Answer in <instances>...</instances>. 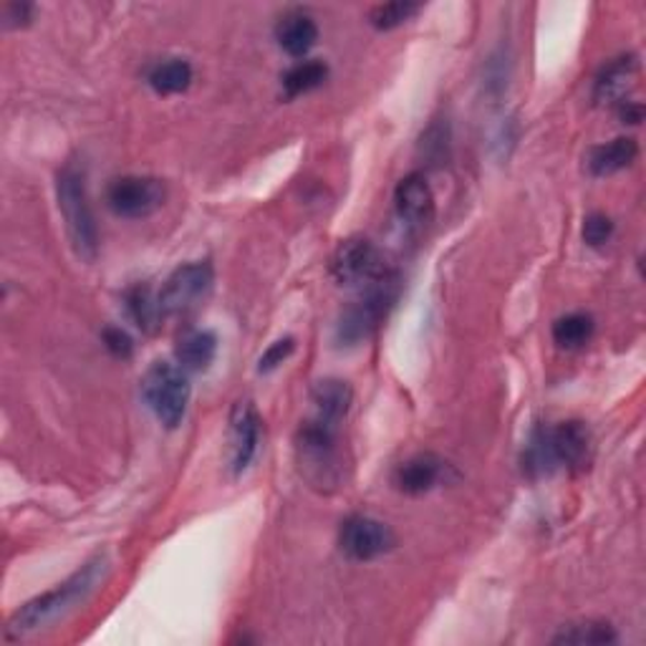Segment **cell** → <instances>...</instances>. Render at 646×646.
I'll list each match as a JSON object with an SVG mask.
<instances>
[{
  "label": "cell",
  "instance_id": "ba28073f",
  "mask_svg": "<svg viewBox=\"0 0 646 646\" xmlns=\"http://www.w3.org/2000/svg\"><path fill=\"white\" fill-rule=\"evenodd\" d=\"M107 205L119 218L140 220L165 205V185L155 177L126 175L107 187Z\"/></svg>",
  "mask_w": 646,
  "mask_h": 646
},
{
  "label": "cell",
  "instance_id": "6da1fadb",
  "mask_svg": "<svg viewBox=\"0 0 646 646\" xmlns=\"http://www.w3.org/2000/svg\"><path fill=\"white\" fill-rule=\"evenodd\" d=\"M104 571L107 558H93L81 568V571H76L69 581H64L62 586H56L54 591H46L44 597H36L25 603L23 609H19L11 616V622H8L5 639H21V636L36 632V628L46 626L48 622H54V619L64 616L66 611H71L76 603H81L93 589H97Z\"/></svg>",
  "mask_w": 646,
  "mask_h": 646
},
{
  "label": "cell",
  "instance_id": "9c48e42d",
  "mask_svg": "<svg viewBox=\"0 0 646 646\" xmlns=\"http://www.w3.org/2000/svg\"><path fill=\"white\" fill-rule=\"evenodd\" d=\"M338 546L352 560H374L397 546V535L387 523L369 515H352L338 531Z\"/></svg>",
  "mask_w": 646,
  "mask_h": 646
},
{
  "label": "cell",
  "instance_id": "9a60e30c",
  "mask_svg": "<svg viewBox=\"0 0 646 646\" xmlns=\"http://www.w3.org/2000/svg\"><path fill=\"white\" fill-rule=\"evenodd\" d=\"M311 404L316 420L338 427L348 410H352L354 392L342 379H321L311 392Z\"/></svg>",
  "mask_w": 646,
  "mask_h": 646
},
{
  "label": "cell",
  "instance_id": "5bb4252c",
  "mask_svg": "<svg viewBox=\"0 0 646 646\" xmlns=\"http://www.w3.org/2000/svg\"><path fill=\"white\" fill-rule=\"evenodd\" d=\"M276 41L288 56L303 58L319 41V25L309 11H288L278 19Z\"/></svg>",
  "mask_w": 646,
  "mask_h": 646
},
{
  "label": "cell",
  "instance_id": "d6986e66",
  "mask_svg": "<svg viewBox=\"0 0 646 646\" xmlns=\"http://www.w3.org/2000/svg\"><path fill=\"white\" fill-rule=\"evenodd\" d=\"M124 305H126V313H130V319L137 323L144 334H157L165 313H162L159 296L152 293L149 286L140 283L130 288V291L124 293Z\"/></svg>",
  "mask_w": 646,
  "mask_h": 646
},
{
  "label": "cell",
  "instance_id": "8992f818",
  "mask_svg": "<svg viewBox=\"0 0 646 646\" xmlns=\"http://www.w3.org/2000/svg\"><path fill=\"white\" fill-rule=\"evenodd\" d=\"M331 278L346 288H367L389 274L385 255L367 237H348L331 258Z\"/></svg>",
  "mask_w": 646,
  "mask_h": 646
},
{
  "label": "cell",
  "instance_id": "5b68a950",
  "mask_svg": "<svg viewBox=\"0 0 646 646\" xmlns=\"http://www.w3.org/2000/svg\"><path fill=\"white\" fill-rule=\"evenodd\" d=\"M142 397L159 424H165L167 430L180 427L190 404L187 371L169 361H155L142 379Z\"/></svg>",
  "mask_w": 646,
  "mask_h": 646
},
{
  "label": "cell",
  "instance_id": "7a4b0ae2",
  "mask_svg": "<svg viewBox=\"0 0 646 646\" xmlns=\"http://www.w3.org/2000/svg\"><path fill=\"white\" fill-rule=\"evenodd\" d=\"M58 210L64 215L66 233L74 245V253L81 260H97L99 253V227L93 220V210L87 192V175L79 165L69 162L56 177Z\"/></svg>",
  "mask_w": 646,
  "mask_h": 646
},
{
  "label": "cell",
  "instance_id": "4fadbf2b",
  "mask_svg": "<svg viewBox=\"0 0 646 646\" xmlns=\"http://www.w3.org/2000/svg\"><path fill=\"white\" fill-rule=\"evenodd\" d=\"M442 475H445V463L437 455L422 453L397 467L394 484L406 495H424V492L437 488Z\"/></svg>",
  "mask_w": 646,
  "mask_h": 646
},
{
  "label": "cell",
  "instance_id": "7c38bea8",
  "mask_svg": "<svg viewBox=\"0 0 646 646\" xmlns=\"http://www.w3.org/2000/svg\"><path fill=\"white\" fill-rule=\"evenodd\" d=\"M394 208L406 227L427 225L435 215V194H432L427 177L412 172L404 180H399L394 190Z\"/></svg>",
  "mask_w": 646,
  "mask_h": 646
},
{
  "label": "cell",
  "instance_id": "f546056e",
  "mask_svg": "<svg viewBox=\"0 0 646 646\" xmlns=\"http://www.w3.org/2000/svg\"><path fill=\"white\" fill-rule=\"evenodd\" d=\"M619 116H622V122L626 124H639L642 116H644V109L639 101H632V99H624L619 101Z\"/></svg>",
  "mask_w": 646,
  "mask_h": 646
},
{
  "label": "cell",
  "instance_id": "484cf974",
  "mask_svg": "<svg viewBox=\"0 0 646 646\" xmlns=\"http://www.w3.org/2000/svg\"><path fill=\"white\" fill-rule=\"evenodd\" d=\"M611 235H614V223H611V218L601 215V212H593V215L583 220V241L586 245H591V248L606 245L611 241Z\"/></svg>",
  "mask_w": 646,
  "mask_h": 646
},
{
  "label": "cell",
  "instance_id": "e0dca14e",
  "mask_svg": "<svg viewBox=\"0 0 646 646\" xmlns=\"http://www.w3.org/2000/svg\"><path fill=\"white\" fill-rule=\"evenodd\" d=\"M177 364L187 374L208 371L210 364L215 361L218 354V336L212 331H187L177 342Z\"/></svg>",
  "mask_w": 646,
  "mask_h": 646
},
{
  "label": "cell",
  "instance_id": "277c9868",
  "mask_svg": "<svg viewBox=\"0 0 646 646\" xmlns=\"http://www.w3.org/2000/svg\"><path fill=\"white\" fill-rule=\"evenodd\" d=\"M399 291H402V280H399L394 270L381 276L377 283L367 286L361 299L352 309H346L342 321H338L336 342L342 346H356L367 342L374 331L387 321L389 311L394 309Z\"/></svg>",
  "mask_w": 646,
  "mask_h": 646
},
{
  "label": "cell",
  "instance_id": "83f0119b",
  "mask_svg": "<svg viewBox=\"0 0 646 646\" xmlns=\"http://www.w3.org/2000/svg\"><path fill=\"white\" fill-rule=\"evenodd\" d=\"M104 344H107V348L109 352H112L114 356H119V359H130L132 356V338L124 334L122 328H107L104 331Z\"/></svg>",
  "mask_w": 646,
  "mask_h": 646
},
{
  "label": "cell",
  "instance_id": "3957f363",
  "mask_svg": "<svg viewBox=\"0 0 646 646\" xmlns=\"http://www.w3.org/2000/svg\"><path fill=\"white\" fill-rule=\"evenodd\" d=\"M338 427L311 416L301 424L296 437L301 475L319 490H334L342 480V457H338Z\"/></svg>",
  "mask_w": 646,
  "mask_h": 646
},
{
  "label": "cell",
  "instance_id": "ffe728a7",
  "mask_svg": "<svg viewBox=\"0 0 646 646\" xmlns=\"http://www.w3.org/2000/svg\"><path fill=\"white\" fill-rule=\"evenodd\" d=\"M147 83L162 97L169 93H182L190 89L192 83V66L185 58H165L157 62L147 74Z\"/></svg>",
  "mask_w": 646,
  "mask_h": 646
},
{
  "label": "cell",
  "instance_id": "d4e9b609",
  "mask_svg": "<svg viewBox=\"0 0 646 646\" xmlns=\"http://www.w3.org/2000/svg\"><path fill=\"white\" fill-rule=\"evenodd\" d=\"M420 13V5L410 3V0H397V3H385V5H377L369 15V21L374 29L379 31H392L399 29V25L406 23L412 19V15Z\"/></svg>",
  "mask_w": 646,
  "mask_h": 646
},
{
  "label": "cell",
  "instance_id": "4316f807",
  "mask_svg": "<svg viewBox=\"0 0 646 646\" xmlns=\"http://www.w3.org/2000/svg\"><path fill=\"white\" fill-rule=\"evenodd\" d=\"M293 348H296V342H293L291 336H286V338H280V342L270 344V346L266 348V354L260 356L258 371H260V374H268V371L278 369L280 364H283V361L288 359V356L293 354Z\"/></svg>",
  "mask_w": 646,
  "mask_h": 646
},
{
  "label": "cell",
  "instance_id": "ac0fdd59",
  "mask_svg": "<svg viewBox=\"0 0 646 646\" xmlns=\"http://www.w3.org/2000/svg\"><path fill=\"white\" fill-rule=\"evenodd\" d=\"M636 58L634 56H622L614 58V62L606 64L597 76V87H593V99L599 104H609V101H624L626 97V83L632 81V76L636 74Z\"/></svg>",
  "mask_w": 646,
  "mask_h": 646
},
{
  "label": "cell",
  "instance_id": "7402d4cb",
  "mask_svg": "<svg viewBox=\"0 0 646 646\" xmlns=\"http://www.w3.org/2000/svg\"><path fill=\"white\" fill-rule=\"evenodd\" d=\"M328 69L323 62H313V58H305V62H299L296 66H291L283 74V93L288 99L293 97H301V93H309L313 89H319L323 81H326Z\"/></svg>",
  "mask_w": 646,
  "mask_h": 646
},
{
  "label": "cell",
  "instance_id": "8fae6325",
  "mask_svg": "<svg viewBox=\"0 0 646 646\" xmlns=\"http://www.w3.org/2000/svg\"><path fill=\"white\" fill-rule=\"evenodd\" d=\"M548 432L558 467H568V470H586L589 467L593 455V439L583 422L568 420L556 424V427H548Z\"/></svg>",
  "mask_w": 646,
  "mask_h": 646
},
{
  "label": "cell",
  "instance_id": "603a6c76",
  "mask_svg": "<svg viewBox=\"0 0 646 646\" xmlns=\"http://www.w3.org/2000/svg\"><path fill=\"white\" fill-rule=\"evenodd\" d=\"M597 323L589 313H566L554 323V342L560 348H581L591 342Z\"/></svg>",
  "mask_w": 646,
  "mask_h": 646
},
{
  "label": "cell",
  "instance_id": "2e32d148",
  "mask_svg": "<svg viewBox=\"0 0 646 646\" xmlns=\"http://www.w3.org/2000/svg\"><path fill=\"white\" fill-rule=\"evenodd\" d=\"M636 157H639V144H636L632 137H619L593 147L586 165H589L591 175L609 177V175L622 172V169L626 167H632Z\"/></svg>",
  "mask_w": 646,
  "mask_h": 646
},
{
  "label": "cell",
  "instance_id": "f1b7e54d",
  "mask_svg": "<svg viewBox=\"0 0 646 646\" xmlns=\"http://www.w3.org/2000/svg\"><path fill=\"white\" fill-rule=\"evenodd\" d=\"M33 19V5L31 3H8L3 8V25L5 29H21L29 25Z\"/></svg>",
  "mask_w": 646,
  "mask_h": 646
},
{
  "label": "cell",
  "instance_id": "52a82bcc",
  "mask_svg": "<svg viewBox=\"0 0 646 646\" xmlns=\"http://www.w3.org/2000/svg\"><path fill=\"white\" fill-rule=\"evenodd\" d=\"M212 291V266L210 263H185L165 280L159 296L162 313L167 316H185L198 309Z\"/></svg>",
  "mask_w": 646,
  "mask_h": 646
},
{
  "label": "cell",
  "instance_id": "44dd1931",
  "mask_svg": "<svg viewBox=\"0 0 646 646\" xmlns=\"http://www.w3.org/2000/svg\"><path fill=\"white\" fill-rule=\"evenodd\" d=\"M556 457L554 447H550V432L548 427H535L528 439V445L523 449V472L528 478H546V475L556 472Z\"/></svg>",
  "mask_w": 646,
  "mask_h": 646
},
{
  "label": "cell",
  "instance_id": "30bf717a",
  "mask_svg": "<svg viewBox=\"0 0 646 646\" xmlns=\"http://www.w3.org/2000/svg\"><path fill=\"white\" fill-rule=\"evenodd\" d=\"M260 432L263 420L250 399H241L231 412V470L233 475H243L248 470L255 453L260 447Z\"/></svg>",
  "mask_w": 646,
  "mask_h": 646
},
{
  "label": "cell",
  "instance_id": "cb8c5ba5",
  "mask_svg": "<svg viewBox=\"0 0 646 646\" xmlns=\"http://www.w3.org/2000/svg\"><path fill=\"white\" fill-rule=\"evenodd\" d=\"M616 632L614 626L603 622H578L568 624L556 634L554 644H576V646H593V644H614Z\"/></svg>",
  "mask_w": 646,
  "mask_h": 646
}]
</instances>
